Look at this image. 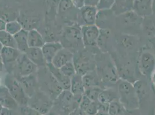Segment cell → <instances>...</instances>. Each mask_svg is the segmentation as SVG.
I'll return each mask as SVG.
<instances>
[{
	"label": "cell",
	"mask_w": 155,
	"mask_h": 115,
	"mask_svg": "<svg viewBox=\"0 0 155 115\" xmlns=\"http://www.w3.org/2000/svg\"><path fill=\"white\" fill-rule=\"evenodd\" d=\"M116 99H119L117 90L110 87L102 90L98 96V102L110 104V102Z\"/></svg>",
	"instance_id": "obj_24"
},
{
	"label": "cell",
	"mask_w": 155,
	"mask_h": 115,
	"mask_svg": "<svg viewBox=\"0 0 155 115\" xmlns=\"http://www.w3.org/2000/svg\"><path fill=\"white\" fill-rule=\"evenodd\" d=\"M19 115H43L38 110L27 105L20 106Z\"/></svg>",
	"instance_id": "obj_36"
},
{
	"label": "cell",
	"mask_w": 155,
	"mask_h": 115,
	"mask_svg": "<svg viewBox=\"0 0 155 115\" xmlns=\"http://www.w3.org/2000/svg\"><path fill=\"white\" fill-rule=\"evenodd\" d=\"M81 33L84 48L91 49L92 48L93 49L97 47V42L100 33V29L97 26H82Z\"/></svg>",
	"instance_id": "obj_7"
},
{
	"label": "cell",
	"mask_w": 155,
	"mask_h": 115,
	"mask_svg": "<svg viewBox=\"0 0 155 115\" xmlns=\"http://www.w3.org/2000/svg\"><path fill=\"white\" fill-rule=\"evenodd\" d=\"M91 102L92 101L87 96L84 95L82 97V98H81L80 103H79V108L84 112L85 110H86V109L90 105V104H91Z\"/></svg>",
	"instance_id": "obj_38"
},
{
	"label": "cell",
	"mask_w": 155,
	"mask_h": 115,
	"mask_svg": "<svg viewBox=\"0 0 155 115\" xmlns=\"http://www.w3.org/2000/svg\"><path fill=\"white\" fill-rule=\"evenodd\" d=\"M70 90L75 98L81 101L85 90L82 81V76L77 73L71 77Z\"/></svg>",
	"instance_id": "obj_18"
},
{
	"label": "cell",
	"mask_w": 155,
	"mask_h": 115,
	"mask_svg": "<svg viewBox=\"0 0 155 115\" xmlns=\"http://www.w3.org/2000/svg\"><path fill=\"white\" fill-rule=\"evenodd\" d=\"M138 67L142 75L150 77L155 69V56L149 51H143L139 58Z\"/></svg>",
	"instance_id": "obj_10"
},
{
	"label": "cell",
	"mask_w": 155,
	"mask_h": 115,
	"mask_svg": "<svg viewBox=\"0 0 155 115\" xmlns=\"http://www.w3.org/2000/svg\"><path fill=\"white\" fill-rule=\"evenodd\" d=\"M27 105L45 115L51 110L54 104L53 100L48 95L42 92H35L29 98Z\"/></svg>",
	"instance_id": "obj_6"
},
{
	"label": "cell",
	"mask_w": 155,
	"mask_h": 115,
	"mask_svg": "<svg viewBox=\"0 0 155 115\" xmlns=\"http://www.w3.org/2000/svg\"><path fill=\"white\" fill-rule=\"evenodd\" d=\"M150 77H151V81L152 82V83L153 84V85L155 86V69L153 71V72L152 73Z\"/></svg>",
	"instance_id": "obj_46"
},
{
	"label": "cell",
	"mask_w": 155,
	"mask_h": 115,
	"mask_svg": "<svg viewBox=\"0 0 155 115\" xmlns=\"http://www.w3.org/2000/svg\"><path fill=\"white\" fill-rule=\"evenodd\" d=\"M45 43L43 36L37 30H31L28 31V47L42 48Z\"/></svg>",
	"instance_id": "obj_23"
},
{
	"label": "cell",
	"mask_w": 155,
	"mask_h": 115,
	"mask_svg": "<svg viewBox=\"0 0 155 115\" xmlns=\"http://www.w3.org/2000/svg\"><path fill=\"white\" fill-rule=\"evenodd\" d=\"M99 0H85L84 5H91L96 7Z\"/></svg>",
	"instance_id": "obj_43"
},
{
	"label": "cell",
	"mask_w": 155,
	"mask_h": 115,
	"mask_svg": "<svg viewBox=\"0 0 155 115\" xmlns=\"http://www.w3.org/2000/svg\"><path fill=\"white\" fill-rule=\"evenodd\" d=\"M63 48V46L61 42H47L41 48L47 64H51L52 60L55 55L61 49Z\"/></svg>",
	"instance_id": "obj_16"
},
{
	"label": "cell",
	"mask_w": 155,
	"mask_h": 115,
	"mask_svg": "<svg viewBox=\"0 0 155 115\" xmlns=\"http://www.w3.org/2000/svg\"><path fill=\"white\" fill-rule=\"evenodd\" d=\"M15 110H11V109L3 108L0 114L1 115H17L16 114V112H15ZM18 115H19V113Z\"/></svg>",
	"instance_id": "obj_41"
},
{
	"label": "cell",
	"mask_w": 155,
	"mask_h": 115,
	"mask_svg": "<svg viewBox=\"0 0 155 115\" xmlns=\"http://www.w3.org/2000/svg\"><path fill=\"white\" fill-rule=\"evenodd\" d=\"M73 62L77 73L83 76L88 72L96 70V54L89 50L84 48L74 53Z\"/></svg>",
	"instance_id": "obj_4"
},
{
	"label": "cell",
	"mask_w": 155,
	"mask_h": 115,
	"mask_svg": "<svg viewBox=\"0 0 155 115\" xmlns=\"http://www.w3.org/2000/svg\"><path fill=\"white\" fill-rule=\"evenodd\" d=\"M47 67L53 77L58 82L63 89H70L71 78L64 76L58 68L55 67L52 64H47Z\"/></svg>",
	"instance_id": "obj_20"
},
{
	"label": "cell",
	"mask_w": 155,
	"mask_h": 115,
	"mask_svg": "<svg viewBox=\"0 0 155 115\" xmlns=\"http://www.w3.org/2000/svg\"><path fill=\"white\" fill-rule=\"evenodd\" d=\"M121 39H122L121 40L122 45L126 48H131L135 44V40L134 39L132 40L133 38H131L130 36H123Z\"/></svg>",
	"instance_id": "obj_39"
},
{
	"label": "cell",
	"mask_w": 155,
	"mask_h": 115,
	"mask_svg": "<svg viewBox=\"0 0 155 115\" xmlns=\"http://www.w3.org/2000/svg\"><path fill=\"white\" fill-rule=\"evenodd\" d=\"M68 115H86L85 113L82 110H81L79 108L75 109L73 111H72L71 113H70Z\"/></svg>",
	"instance_id": "obj_42"
},
{
	"label": "cell",
	"mask_w": 155,
	"mask_h": 115,
	"mask_svg": "<svg viewBox=\"0 0 155 115\" xmlns=\"http://www.w3.org/2000/svg\"><path fill=\"white\" fill-rule=\"evenodd\" d=\"M112 45L110 30H100V33L97 42L98 48L101 52L108 53Z\"/></svg>",
	"instance_id": "obj_21"
},
{
	"label": "cell",
	"mask_w": 155,
	"mask_h": 115,
	"mask_svg": "<svg viewBox=\"0 0 155 115\" xmlns=\"http://www.w3.org/2000/svg\"><path fill=\"white\" fill-rule=\"evenodd\" d=\"M74 54V53L72 51L63 47L55 55L51 64L55 67L60 69L64 64L73 61Z\"/></svg>",
	"instance_id": "obj_17"
},
{
	"label": "cell",
	"mask_w": 155,
	"mask_h": 115,
	"mask_svg": "<svg viewBox=\"0 0 155 115\" xmlns=\"http://www.w3.org/2000/svg\"><path fill=\"white\" fill-rule=\"evenodd\" d=\"M7 22L3 19L0 18V31H5Z\"/></svg>",
	"instance_id": "obj_45"
},
{
	"label": "cell",
	"mask_w": 155,
	"mask_h": 115,
	"mask_svg": "<svg viewBox=\"0 0 155 115\" xmlns=\"http://www.w3.org/2000/svg\"><path fill=\"white\" fill-rule=\"evenodd\" d=\"M13 36L17 45V48L21 52L25 53L28 48V31L23 28L20 31L15 35Z\"/></svg>",
	"instance_id": "obj_26"
},
{
	"label": "cell",
	"mask_w": 155,
	"mask_h": 115,
	"mask_svg": "<svg viewBox=\"0 0 155 115\" xmlns=\"http://www.w3.org/2000/svg\"><path fill=\"white\" fill-rule=\"evenodd\" d=\"M134 0H115L111 9L116 17L133 11Z\"/></svg>",
	"instance_id": "obj_22"
},
{
	"label": "cell",
	"mask_w": 155,
	"mask_h": 115,
	"mask_svg": "<svg viewBox=\"0 0 155 115\" xmlns=\"http://www.w3.org/2000/svg\"><path fill=\"white\" fill-rule=\"evenodd\" d=\"M133 84H134L137 96L138 97L139 101H140V100L147 95V93L148 90V86L147 83L141 80H137Z\"/></svg>",
	"instance_id": "obj_30"
},
{
	"label": "cell",
	"mask_w": 155,
	"mask_h": 115,
	"mask_svg": "<svg viewBox=\"0 0 155 115\" xmlns=\"http://www.w3.org/2000/svg\"><path fill=\"white\" fill-rule=\"evenodd\" d=\"M0 104L3 108L16 110L19 104L11 95L9 90L4 85L0 84Z\"/></svg>",
	"instance_id": "obj_14"
},
{
	"label": "cell",
	"mask_w": 155,
	"mask_h": 115,
	"mask_svg": "<svg viewBox=\"0 0 155 115\" xmlns=\"http://www.w3.org/2000/svg\"><path fill=\"white\" fill-rule=\"evenodd\" d=\"M116 16L111 9L98 11L96 26L100 30H110L115 26Z\"/></svg>",
	"instance_id": "obj_11"
},
{
	"label": "cell",
	"mask_w": 155,
	"mask_h": 115,
	"mask_svg": "<svg viewBox=\"0 0 155 115\" xmlns=\"http://www.w3.org/2000/svg\"><path fill=\"white\" fill-rule=\"evenodd\" d=\"M77 9L74 6L71 0H60L58 4V10L60 13H67L68 12Z\"/></svg>",
	"instance_id": "obj_32"
},
{
	"label": "cell",
	"mask_w": 155,
	"mask_h": 115,
	"mask_svg": "<svg viewBox=\"0 0 155 115\" xmlns=\"http://www.w3.org/2000/svg\"><path fill=\"white\" fill-rule=\"evenodd\" d=\"M74 6L77 9H80L84 5L85 0H71Z\"/></svg>",
	"instance_id": "obj_40"
},
{
	"label": "cell",
	"mask_w": 155,
	"mask_h": 115,
	"mask_svg": "<svg viewBox=\"0 0 155 115\" xmlns=\"http://www.w3.org/2000/svg\"><path fill=\"white\" fill-rule=\"evenodd\" d=\"M103 89L101 86H93L84 90V95L87 96L91 101H98L100 93Z\"/></svg>",
	"instance_id": "obj_31"
},
{
	"label": "cell",
	"mask_w": 155,
	"mask_h": 115,
	"mask_svg": "<svg viewBox=\"0 0 155 115\" xmlns=\"http://www.w3.org/2000/svg\"><path fill=\"white\" fill-rule=\"evenodd\" d=\"M63 47L73 53L83 50L84 45L82 42L81 26L77 23L65 27L62 35Z\"/></svg>",
	"instance_id": "obj_3"
},
{
	"label": "cell",
	"mask_w": 155,
	"mask_h": 115,
	"mask_svg": "<svg viewBox=\"0 0 155 115\" xmlns=\"http://www.w3.org/2000/svg\"><path fill=\"white\" fill-rule=\"evenodd\" d=\"M56 99H58L60 107L67 115L79 108L80 101L75 98L70 90H63Z\"/></svg>",
	"instance_id": "obj_9"
},
{
	"label": "cell",
	"mask_w": 155,
	"mask_h": 115,
	"mask_svg": "<svg viewBox=\"0 0 155 115\" xmlns=\"http://www.w3.org/2000/svg\"><path fill=\"white\" fill-rule=\"evenodd\" d=\"M35 80L32 74L27 77H21L20 80L26 95L29 98L31 97L36 92L35 90H34V88L35 87Z\"/></svg>",
	"instance_id": "obj_27"
},
{
	"label": "cell",
	"mask_w": 155,
	"mask_h": 115,
	"mask_svg": "<svg viewBox=\"0 0 155 115\" xmlns=\"http://www.w3.org/2000/svg\"><path fill=\"white\" fill-rule=\"evenodd\" d=\"M0 115H1V114H0Z\"/></svg>",
	"instance_id": "obj_51"
},
{
	"label": "cell",
	"mask_w": 155,
	"mask_h": 115,
	"mask_svg": "<svg viewBox=\"0 0 155 115\" xmlns=\"http://www.w3.org/2000/svg\"><path fill=\"white\" fill-rule=\"evenodd\" d=\"M125 115H140V113L138 111V109H136L133 110H126Z\"/></svg>",
	"instance_id": "obj_44"
},
{
	"label": "cell",
	"mask_w": 155,
	"mask_h": 115,
	"mask_svg": "<svg viewBox=\"0 0 155 115\" xmlns=\"http://www.w3.org/2000/svg\"><path fill=\"white\" fill-rule=\"evenodd\" d=\"M116 85L119 100L126 109L138 108L140 101L133 83L120 78Z\"/></svg>",
	"instance_id": "obj_2"
},
{
	"label": "cell",
	"mask_w": 155,
	"mask_h": 115,
	"mask_svg": "<svg viewBox=\"0 0 155 115\" xmlns=\"http://www.w3.org/2000/svg\"><path fill=\"white\" fill-rule=\"evenodd\" d=\"M23 29V26L19 21L14 20L7 22L5 31L14 36Z\"/></svg>",
	"instance_id": "obj_33"
},
{
	"label": "cell",
	"mask_w": 155,
	"mask_h": 115,
	"mask_svg": "<svg viewBox=\"0 0 155 115\" xmlns=\"http://www.w3.org/2000/svg\"><path fill=\"white\" fill-rule=\"evenodd\" d=\"M82 81L84 89L93 86H101V85L96 70L88 72L83 75Z\"/></svg>",
	"instance_id": "obj_25"
},
{
	"label": "cell",
	"mask_w": 155,
	"mask_h": 115,
	"mask_svg": "<svg viewBox=\"0 0 155 115\" xmlns=\"http://www.w3.org/2000/svg\"><path fill=\"white\" fill-rule=\"evenodd\" d=\"M133 11L143 18L153 14V0H134Z\"/></svg>",
	"instance_id": "obj_13"
},
{
	"label": "cell",
	"mask_w": 155,
	"mask_h": 115,
	"mask_svg": "<svg viewBox=\"0 0 155 115\" xmlns=\"http://www.w3.org/2000/svg\"><path fill=\"white\" fill-rule=\"evenodd\" d=\"M2 105H1V104H0V113H1V111H2Z\"/></svg>",
	"instance_id": "obj_50"
},
{
	"label": "cell",
	"mask_w": 155,
	"mask_h": 115,
	"mask_svg": "<svg viewBox=\"0 0 155 115\" xmlns=\"http://www.w3.org/2000/svg\"><path fill=\"white\" fill-rule=\"evenodd\" d=\"M0 42L3 47L17 48V45L12 35L5 31H0Z\"/></svg>",
	"instance_id": "obj_29"
},
{
	"label": "cell",
	"mask_w": 155,
	"mask_h": 115,
	"mask_svg": "<svg viewBox=\"0 0 155 115\" xmlns=\"http://www.w3.org/2000/svg\"><path fill=\"white\" fill-rule=\"evenodd\" d=\"M45 115H60V114H58V113H55V112H52L51 110L49 112H48V113H46Z\"/></svg>",
	"instance_id": "obj_48"
},
{
	"label": "cell",
	"mask_w": 155,
	"mask_h": 115,
	"mask_svg": "<svg viewBox=\"0 0 155 115\" xmlns=\"http://www.w3.org/2000/svg\"><path fill=\"white\" fill-rule=\"evenodd\" d=\"M59 69L64 76L70 78L77 74V70L73 61L64 64Z\"/></svg>",
	"instance_id": "obj_34"
},
{
	"label": "cell",
	"mask_w": 155,
	"mask_h": 115,
	"mask_svg": "<svg viewBox=\"0 0 155 115\" xmlns=\"http://www.w3.org/2000/svg\"><path fill=\"white\" fill-rule=\"evenodd\" d=\"M98 112V102L92 101L86 109L84 113L86 115H95Z\"/></svg>",
	"instance_id": "obj_37"
},
{
	"label": "cell",
	"mask_w": 155,
	"mask_h": 115,
	"mask_svg": "<svg viewBox=\"0 0 155 115\" xmlns=\"http://www.w3.org/2000/svg\"><path fill=\"white\" fill-rule=\"evenodd\" d=\"M98 12L95 6L84 5L79 9L77 14L78 24L81 26L95 25Z\"/></svg>",
	"instance_id": "obj_8"
},
{
	"label": "cell",
	"mask_w": 155,
	"mask_h": 115,
	"mask_svg": "<svg viewBox=\"0 0 155 115\" xmlns=\"http://www.w3.org/2000/svg\"><path fill=\"white\" fill-rule=\"evenodd\" d=\"M4 85L19 106L27 105L29 97L26 95L20 81L12 76L7 74L4 78Z\"/></svg>",
	"instance_id": "obj_5"
},
{
	"label": "cell",
	"mask_w": 155,
	"mask_h": 115,
	"mask_svg": "<svg viewBox=\"0 0 155 115\" xmlns=\"http://www.w3.org/2000/svg\"><path fill=\"white\" fill-rule=\"evenodd\" d=\"M115 0H99L96 8L98 11L110 10L114 5Z\"/></svg>",
	"instance_id": "obj_35"
},
{
	"label": "cell",
	"mask_w": 155,
	"mask_h": 115,
	"mask_svg": "<svg viewBox=\"0 0 155 115\" xmlns=\"http://www.w3.org/2000/svg\"><path fill=\"white\" fill-rule=\"evenodd\" d=\"M2 48H3V45L1 44V42H0V52L1 51V50H2Z\"/></svg>",
	"instance_id": "obj_49"
},
{
	"label": "cell",
	"mask_w": 155,
	"mask_h": 115,
	"mask_svg": "<svg viewBox=\"0 0 155 115\" xmlns=\"http://www.w3.org/2000/svg\"><path fill=\"white\" fill-rule=\"evenodd\" d=\"M126 109L119 99L110 102L108 108L110 115H125Z\"/></svg>",
	"instance_id": "obj_28"
},
{
	"label": "cell",
	"mask_w": 155,
	"mask_h": 115,
	"mask_svg": "<svg viewBox=\"0 0 155 115\" xmlns=\"http://www.w3.org/2000/svg\"><path fill=\"white\" fill-rule=\"evenodd\" d=\"M21 53L18 48L3 47L0 52V58L4 65H10L17 62Z\"/></svg>",
	"instance_id": "obj_15"
},
{
	"label": "cell",
	"mask_w": 155,
	"mask_h": 115,
	"mask_svg": "<svg viewBox=\"0 0 155 115\" xmlns=\"http://www.w3.org/2000/svg\"><path fill=\"white\" fill-rule=\"evenodd\" d=\"M96 70L101 85H116L120 77L116 65L108 53H97L96 54Z\"/></svg>",
	"instance_id": "obj_1"
},
{
	"label": "cell",
	"mask_w": 155,
	"mask_h": 115,
	"mask_svg": "<svg viewBox=\"0 0 155 115\" xmlns=\"http://www.w3.org/2000/svg\"><path fill=\"white\" fill-rule=\"evenodd\" d=\"M25 54L28 58L38 67H44L47 66V64L41 48L28 47Z\"/></svg>",
	"instance_id": "obj_19"
},
{
	"label": "cell",
	"mask_w": 155,
	"mask_h": 115,
	"mask_svg": "<svg viewBox=\"0 0 155 115\" xmlns=\"http://www.w3.org/2000/svg\"><path fill=\"white\" fill-rule=\"evenodd\" d=\"M18 71L21 77H27L37 71L38 67L32 62L25 53H21L17 61Z\"/></svg>",
	"instance_id": "obj_12"
},
{
	"label": "cell",
	"mask_w": 155,
	"mask_h": 115,
	"mask_svg": "<svg viewBox=\"0 0 155 115\" xmlns=\"http://www.w3.org/2000/svg\"><path fill=\"white\" fill-rule=\"evenodd\" d=\"M95 115H110V114L108 113V112H105L98 111Z\"/></svg>",
	"instance_id": "obj_47"
}]
</instances>
